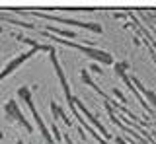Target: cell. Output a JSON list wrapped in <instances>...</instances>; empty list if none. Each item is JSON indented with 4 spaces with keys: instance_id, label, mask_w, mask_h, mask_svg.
<instances>
[{
    "instance_id": "1",
    "label": "cell",
    "mask_w": 156,
    "mask_h": 144,
    "mask_svg": "<svg viewBox=\"0 0 156 144\" xmlns=\"http://www.w3.org/2000/svg\"><path fill=\"white\" fill-rule=\"evenodd\" d=\"M37 35L45 37V39L53 41V43H58L62 47H68V49H74V51H80L82 55H86L88 59H92L96 64H107V66H113V55L107 53L104 49H98V47H88L84 43H76V41H68V39H61V37H55L51 33H45V31H35Z\"/></svg>"
},
{
    "instance_id": "2",
    "label": "cell",
    "mask_w": 156,
    "mask_h": 144,
    "mask_svg": "<svg viewBox=\"0 0 156 144\" xmlns=\"http://www.w3.org/2000/svg\"><path fill=\"white\" fill-rule=\"evenodd\" d=\"M14 18L16 16H31V18H41V20L47 22H57V23H65V26H74V27H82V29H88L96 35H101L104 33V27L98 22H82L76 20V18H66V16H55V14H45V12H26V10H14Z\"/></svg>"
},
{
    "instance_id": "3",
    "label": "cell",
    "mask_w": 156,
    "mask_h": 144,
    "mask_svg": "<svg viewBox=\"0 0 156 144\" xmlns=\"http://www.w3.org/2000/svg\"><path fill=\"white\" fill-rule=\"evenodd\" d=\"M31 92H33V90L29 88V86H20V88H18V98L29 107V111H31V115H33V121H35V125L39 127L41 136L45 138V142H47V144H55V140H53V136H51V132H49L45 121L41 119V115H39L37 107H35V101H33V98H31Z\"/></svg>"
},
{
    "instance_id": "4",
    "label": "cell",
    "mask_w": 156,
    "mask_h": 144,
    "mask_svg": "<svg viewBox=\"0 0 156 144\" xmlns=\"http://www.w3.org/2000/svg\"><path fill=\"white\" fill-rule=\"evenodd\" d=\"M49 57H51V64H53V68H55V72H57L58 82H61L66 107L70 109V111H74V109H76V105H74V94H72V88H70V84H68V78H66L65 70H62V66H61V60H58V57H57V51L51 49V51H49Z\"/></svg>"
},
{
    "instance_id": "5",
    "label": "cell",
    "mask_w": 156,
    "mask_h": 144,
    "mask_svg": "<svg viewBox=\"0 0 156 144\" xmlns=\"http://www.w3.org/2000/svg\"><path fill=\"white\" fill-rule=\"evenodd\" d=\"M4 117H6V121H10V123H18L26 132L33 134V125L26 119V115L22 113V109H20V105H18V101H16L14 98L8 99V101L4 103Z\"/></svg>"
},
{
    "instance_id": "6",
    "label": "cell",
    "mask_w": 156,
    "mask_h": 144,
    "mask_svg": "<svg viewBox=\"0 0 156 144\" xmlns=\"http://www.w3.org/2000/svg\"><path fill=\"white\" fill-rule=\"evenodd\" d=\"M74 105H78V107H76V111H80V115H84V117L88 119V125H90V127H94L96 131H98V134H100V136L104 138L105 142H111V140H113V134H111L109 131H107V129L104 127V125H101V121H100V119H98L96 115L92 113L90 109H88L86 105L80 101V98H76V95H74Z\"/></svg>"
},
{
    "instance_id": "7",
    "label": "cell",
    "mask_w": 156,
    "mask_h": 144,
    "mask_svg": "<svg viewBox=\"0 0 156 144\" xmlns=\"http://www.w3.org/2000/svg\"><path fill=\"white\" fill-rule=\"evenodd\" d=\"M80 82L84 84V86H88V88H92L101 99H104V101H109V99H111V95H109V94H105L104 90H101L100 86L94 82V78H92V74L88 72V68H82V70H80Z\"/></svg>"
},
{
    "instance_id": "8",
    "label": "cell",
    "mask_w": 156,
    "mask_h": 144,
    "mask_svg": "<svg viewBox=\"0 0 156 144\" xmlns=\"http://www.w3.org/2000/svg\"><path fill=\"white\" fill-rule=\"evenodd\" d=\"M129 80H131V84H133L135 86V90H136V92H143V95H144V101H146V99H148V101H150V105H154V109H156V94L152 92V90H146L144 88V86H143V82H140V80L139 78H136V76H129Z\"/></svg>"
},
{
    "instance_id": "9",
    "label": "cell",
    "mask_w": 156,
    "mask_h": 144,
    "mask_svg": "<svg viewBox=\"0 0 156 144\" xmlns=\"http://www.w3.org/2000/svg\"><path fill=\"white\" fill-rule=\"evenodd\" d=\"M111 95L117 99V103H119V105H127V98H125V94L121 92L119 88H111Z\"/></svg>"
},
{
    "instance_id": "10",
    "label": "cell",
    "mask_w": 156,
    "mask_h": 144,
    "mask_svg": "<svg viewBox=\"0 0 156 144\" xmlns=\"http://www.w3.org/2000/svg\"><path fill=\"white\" fill-rule=\"evenodd\" d=\"M51 136H53V140L55 142H62V134H61V131H58V127H57V123H53L51 125Z\"/></svg>"
},
{
    "instance_id": "11",
    "label": "cell",
    "mask_w": 156,
    "mask_h": 144,
    "mask_svg": "<svg viewBox=\"0 0 156 144\" xmlns=\"http://www.w3.org/2000/svg\"><path fill=\"white\" fill-rule=\"evenodd\" d=\"M88 72H92V74L100 76V74H101V66H100V64H96V62H92V64H90V68H88Z\"/></svg>"
},
{
    "instance_id": "12",
    "label": "cell",
    "mask_w": 156,
    "mask_h": 144,
    "mask_svg": "<svg viewBox=\"0 0 156 144\" xmlns=\"http://www.w3.org/2000/svg\"><path fill=\"white\" fill-rule=\"evenodd\" d=\"M111 16H113L115 20H127V12H113Z\"/></svg>"
},
{
    "instance_id": "13",
    "label": "cell",
    "mask_w": 156,
    "mask_h": 144,
    "mask_svg": "<svg viewBox=\"0 0 156 144\" xmlns=\"http://www.w3.org/2000/svg\"><path fill=\"white\" fill-rule=\"evenodd\" d=\"M113 140H115V144H129L123 136H113Z\"/></svg>"
},
{
    "instance_id": "14",
    "label": "cell",
    "mask_w": 156,
    "mask_h": 144,
    "mask_svg": "<svg viewBox=\"0 0 156 144\" xmlns=\"http://www.w3.org/2000/svg\"><path fill=\"white\" fill-rule=\"evenodd\" d=\"M16 144H26V142H23L22 138H16Z\"/></svg>"
},
{
    "instance_id": "15",
    "label": "cell",
    "mask_w": 156,
    "mask_h": 144,
    "mask_svg": "<svg viewBox=\"0 0 156 144\" xmlns=\"http://www.w3.org/2000/svg\"><path fill=\"white\" fill-rule=\"evenodd\" d=\"M2 138H4V131H0V140H2Z\"/></svg>"
}]
</instances>
